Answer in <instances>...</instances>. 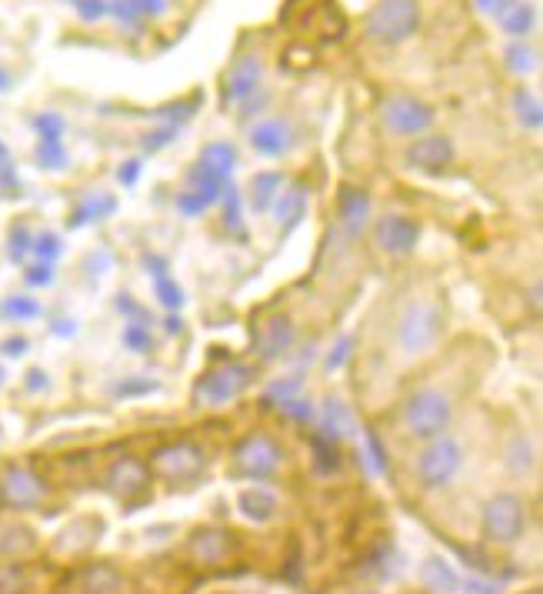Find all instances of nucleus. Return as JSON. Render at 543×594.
I'll return each mask as SVG.
<instances>
[{"mask_svg": "<svg viewBox=\"0 0 543 594\" xmlns=\"http://www.w3.org/2000/svg\"><path fill=\"white\" fill-rule=\"evenodd\" d=\"M513 111H517V121H520L527 131H536V127L543 124L540 101H536L533 91H527V88H517V91H513Z\"/></svg>", "mask_w": 543, "mask_h": 594, "instance_id": "nucleus-28", "label": "nucleus"}, {"mask_svg": "<svg viewBox=\"0 0 543 594\" xmlns=\"http://www.w3.org/2000/svg\"><path fill=\"white\" fill-rule=\"evenodd\" d=\"M301 384H304L301 378H291V381H278V384H270V388H267V404H284V401L297 397Z\"/></svg>", "mask_w": 543, "mask_h": 594, "instance_id": "nucleus-37", "label": "nucleus"}, {"mask_svg": "<svg viewBox=\"0 0 543 594\" xmlns=\"http://www.w3.org/2000/svg\"><path fill=\"white\" fill-rule=\"evenodd\" d=\"M461 587H464V594H500L497 584L487 578H467V581H461Z\"/></svg>", "mask_w": 543, "mask_h": 594, "instance_id": "nucleus-47", "label": "nucleus"}, {"mask_svg": "<svg viewBox=\"0 0 543 594\" xmlns=\"http://www.w3.org/2000/svg\"><path fill=\"white\" fill-rule=\"evenodd\" d=\"M350 432H353V414L347 411L343 401L330 397V401L324 404V428H320V435H324L327 441H337V445H340Z\"/></svg>", "mask_w": 543, "mask_h": 594, "instance_id": "nucleus-22", "label": "nucleus"}, {"mask_svg": "<svg viewBox=\"0 0 543 594\" xmlns=\"http://www.w3.org/2000/svg\"><path fill=\"white\" fill-rule=\"evenodd\" d=\"M27 378H31V381H27V388H31V391H37V388H44V384H47V381H44V378H47L44 371H31Z\"/></svg>", "mask_w": 543, "mask_h": 594, "instance_id": "nucleus-53", "label": "nucleus"}, {"mask_svg": "<svg viewBox=\"0 0 543 594\" xmlns=\"http://www.w3.org/2000/svg\"><path fill=\"white\" fill-rule=\"evenodd\" d=\"M234 164H237V150H234V144L214 141V144H207V147L201 150V167H207L211 175H217V178H224V181L230 178Z\"/></svg>", "mask_w": 543, "mask_h": 594, "instance_id": "nucleus-25", "label": "nucleus"}, {"mask_svg": "<svg viewBox=\"0 0 543 594\" xmlns=\"http://www.w3.org/2000/svg\"><path fill=\"white\" fill-rule=\"evenodd\" d=\"M440 307L437 304H427V301H417L404 311L400 317V348L407 355H420L427 351L433 341H437V334H440Z\"/></svg>", "mask_w": 543, "mask_h": 594, "instance_id": "nucleus-8", "label": "nucleus"}, {"mask_svg": "<svg viewBox=\"0 0 543 594\" xmlns=\"http://www.w3.org/2000/svg\"><path fill=\"white\" fill-rule=\"evenodd\" d=\"M124 24H134V21H140V14H137V8H134V0H117V4L111 8Z\"/></svg>", "mask_w": 543, "mask_h": 594, "instance_id": "nucleus-50", "label": "nucleus"}, {"mask_svg": "<svg viewBox=\"0 0 543 594\" xmlns=\"http://www.w3.org/2000/svg\"><path fill=\"white\" fill-rule=\"evenodd\" d=\"M54 281V271H50V265H34V268H27V284H34V288H41V284H50Z\"/></svg>", "mask_w": 543, "mask_h": 594, "instance_id": "nucleus-48", "label": "nucleus"}, {"mask_svg": "<svg viewBox=\"0 0 543 594\" xmlns=\"http://www.w3.org/2000/svg\"><path fill=\"white\" fill-rule=\"evenodd\" d=\"M31 247H34L31 231H27V227H18V231L11 234V258H14V261H24Z\"/></svg>", "mask_w": 543, "mask_h": 594, "instance_id": "nucleus-43", "label": "nucleus"}, {"mask_svg": "<svg viewBox=\"0 0 543 594\" xmlns=\"http://www.w3.org/2000/svg\"><path fill=\"white\" fill-rule=\"evenodd\" d=\"M281 461H284V451L270 435H247L234 448V474L237 478L267 481L270 474H278Z\"/></svg>", "mask_w": 543, "mask_h": 594, "instance_id": "nucleus-6", "label": "nucleus"}, {"mask_svg": "<svg viewBox=\"0 0 543 594\" xmlns=\"http://www.w3.org/2000/svg\"><path fill=\"white\" fill-rule=\"evenodd\" d=\"M34 127H37L41 141H60V134H64V121H60L57 114H41V117H34Z\"/></svg>", "mask_w": 543, "mask_h": 594, "instance_id": "nucleus-40", "label": "nucleus"}, {"mask_svg": "<svg viewBox=\"0 0 543 594\" xmlns=\"http://www.w3.org/2000/svg\"><path fill=\"white\" fill-rule=\"evenodd\" d=\"M37 258L44 261V265H54L57 258H60V250H64V244H60V237L57 234H41V237H34V247H31Z\"/></svg>", "mask_w": 543, "mask_h": 594, "instance_id": "nucleus-36", "label": "nucleus"}, {"mask_svg": "<svg viewBox=\"0 0 543 594\" xmlns=\"http://www.w3.org/2000/svg\"><path fill=\"white\" fill-rule=\"evenodd\" d=\"M497 18H500V27H504L507 34H513V37L530 34V31H533V21H536L533 4H527V0H510V4H500Z\"/></svg>", "mask_w": 543, "mask_h": 594, "instance_id": "nucleus-23", "label": "nucleus"}, {"mask_svg": "<svg viewBox=\"0 0 543 594\" xmlns=\"http://www.w3.org/2000/svg\"><path fill=\"white\" fill-rule=\"evenodd\" d=\"M34 548H37V538H34L31 528L14 525V528L0 531V551H4L8 558H24V554H31Z\"/></svg>", "mask_w": 543, "mask_h": 594, "instance_id": "nucleus-27", "label": "nucleus"}, {"mask_svg": "<svg viewBox=\"0 0 543 594\" xmlns=\"http://www.w3.org/2000/svg\"><path fill=\"white\" fill-rule=\"evenodd\" d=\"M4 314H8L11 321H27V317H37V314H41V304H37L34 298H27V294H14V298L4 301Z\"/></svg>", "mask_w": 543, "mask_h": 594, "instance_id": "nucleus-33", "label": "nucleus"}, {"mask_svg": "<svg viewBox=\"0 0 543 594\" xmlns=\"http://www.w3.org/2000/svg\"><path fill=\"white\" fill-rule=\"evenodd\" d=\"M527 531V504L517 494H497L484 504V538L494 545H513Z\"/></svg>", "mask_w": 543, "mask_h": 594, "instance_id": "nucleus-4", "label": "nucleus"}, {"mask_svg": "<svg viewBox=\"0 0 543 594\" xmlns=\"http://www.w3.org/2000/svg\"><path fill=\"white\" fill-rule=\"evenodd\" d=\"M147 468H150V474H157L163 481L184 484V481H194V478L204 474L207 455H204V448H197L191 441H173V445L157 448Z\"/></svg>", "mask_w": 543, "mask_h": 594, "instance_id": "nucleus-5", "label": "nucleus"}, {"mask_svg": "<svg viewBox=\"0 0 543 594\" xmlns=\"http://www.w3.org/2000/svg\"><path fill=\"white\" fill-rule=\"evenodd\" d=\"M360 594H371V591H360Z\"/></svg>", "mask_w": 543, "mask_h": 594, "instance_id": "nucleus-60", "label": "nucleus"}, {"mask_svg": "<svg viewBox=\"0 0 543 594\" xmlns=\"http://www.w3.org/2000/svg\"><path fill=\"white\" fill-rule=\"evenodd\" d=\"M137 175H140V160H127L121 171H117V178H121V184H134L137 181Z\"/></svg>", "mask_w": 543, "mask_h": 594, "instance_id": "nucleus-52", "label": "nucleus"}, {"mask_svg": "<svg viewBox=\"0 0 543 594\" xmlns=\"http://www.w3.org/2000/svg\"><path fill=\"white\" fill-rule=\"evenodd\" d=\"M250 144L263 157H281L291 147V124L287 121H260L250 131Z\"/></svg>", "mask_w": 543, "mask_h": 594, "instance_id": "nucleus-19", "label": "nucleus"}, {"mask_svg": "<svg viewBox=\"0 0 543 594\" xmlns=\"http://www.w3.org/2000/svg\"><path fill=\"white\" fill-rule=\"evenodd\" d=\"M154 291H157L160 304H163V307H170V311H177L180 304H184V288H180L177 281H170L167 274H163V278H157Z\"/></svg>", "mask_w": 543, "mask_h": 594, "instance_id": "nucleus-35", "label": "nucleus"}, {"mask_svg": "<svg viewBox=\"0 0 543 594\" xmlns=\"http://www.w3.org/2000/svg\"><path fill=\"white\" fill-rule=\"evenodd\" d=\"M507 67L513 74H530L536 67V54L527 47V44H510L507 47Z\"/></svg>", "mask_w": 543, "mask_h": 594, "instance_id": "nucleus-34", "label": "nucleus"}, {"mask_svg": "<svg viewBox=\"0 0 543 594\" xmlns=\"http://www.w3.org/2000/svg\"><path fill=\"white\" fill-rule=\"evenodd\" d=\"M281 188H284V178H281V175H274V171L257 175V178H253V184H250V204H253V211H260V214H263V211L274 208V201H278Z\"/></svg>", "mask_w": 543, "mask_h": 594, "instance_id": "nucleus-26", "label": "nucleus"}, {"mask_svg": "<svg viewBox=\"0 0 543 594\" xmlns=\"http://www.w3.org/2000/svg\"><path fill=\"white\" fill-rule=\"evenodd\" d=\"M37 160L41 167H47V171H64L67 167V150L60 141H41L37 144Z\"/></svg>", "mask_w": 543, "mask_h": 594, "instance_id": "nucleus-31", "label": "nucleus"}, {"mask_svg": "<svg viewBox=\"0 0 543 594\" xmlns=\"http://www.w3.org/2000/svg\"><path fill=\"white\" fill-rule=\"evenodd\" d=\"M117 211V198L114 194H90L77 204L73 217H70V227H83V224H94V221H104Z\"/></svg>", "mask_w": 543, "mask_h": 594, "instance_id": "nucleus-24", "label": "nucleus"}, {"mask_svg": "<svg viewBox=\"0 0 543 594\" xmlns=\"http://www.w3.org/2000/svg\"><path fill=\"white\" fill-rule=\"evenodd\" d=\"M384 121L397 134H423L433 124V111L417 98H391L384 104Z\"/></svg>", "mask_w": 543, "mask_h": 594, "instance_id": "nucleus-12", "label": "nucleus"}, {"mask_svg": "<svg viewBox=\"0 0 543 594\" xmlns=\"http://www.w3.org/2000/svg\"><path fill=\"white\" fill-rule=\"evenodd\" d=\"M237 551V535L227 528H197L188 541V554L197 564H224Z\"/></svg>", "mask_w": 543, "mask_h": 594, "instance_id": "nucleus-11", "label": "nucleus"}, {"mask_svg": "<svg viewBox=\"0 0 543 594\" xmlns=\"http://www.w3.org/2000/svg\"><path fill=\"white\" fill-rule=\"evenodd\" d=\"M281 411H284L287 417L301 421V424H310V421H314V407H310L307 401H301V397H291V401H284V404H281Z\"/></svg>", "mask_w": 543, "mask_h": 594, "instance_id": "nucleus-45", "label": "nucleus"}, {"mask_svg": "<svg viewBox=\"0 0 543 594\" xmlns=\"http://www.w3.org/2000/svg\"><path fill=\"white\" fill-rule=\"evenodd\" d=\"M137 391H154V384H121L117 394H137Z\"/></svg>", "mask_w": 543, "mask_h": 594, "instance_id": "nucleus-54", "label": "nucleus"}, {"mask_svg": "<svg viewBox=\"0 0 543 594\" xmlns=\"http://www.w3.org/2000/svg\"><path fill=\"white\" fill-rule=\"evenodd\" d=\"M367 217H371V198H367V191H360V188H343L340 191V221H343V227L347 231H360L367 224Z\"/></svg>", "mask_w": 543, "mask_h": 594, "instance_id": "nucleus-21", "label": "nucleus"}, {"mask_svg": "<svg viewBox=\"0 0 543 594\" xmlns=\"http://www.w3.org/2000/svg\"><path fill=\"white\" fill-rule=\"evenodd\" d=\"M224 191H227V227H230V231H240V194H237L234 184L224 188Z\"/></svg>", "mask_w": 543, "mask_h": 594, "instance_id": "nucleus-46", "label": "nucleus"}, {"mask_svg": "<svg viewBox=\"0 0 543 594\" xmlns=\"http://www.w3.org/2000/svg\"><path fill=\"white\" fill-rule=\"evenodd\" d=\"M257 371L250 365L240 361H227L211 368L201 381H197V401L204 404H227L234 397H240L250 384H253Z\"/></svg>", "mask_w": 543, "mask_h": 594, "instance_id": "nucleus-7", "label": "nucleus"}, {"mask_svg": "<svg viewBox=\"0 0 543 594\" xmlns=\"http://www.w3.org/2000/svg\"><path fill=\"white\" fill-rule=\"evenodd\" d=\"M314 451H317V471H337L340 468V448L337 441H327L324 435L314 438Z\"/></svg>", "mask_w": 543, "mask_h": 594, "instance_id": "nucleus-32", "label": "nucleus"}, {"mask_svg": "<svg viewBox=\"0 0 543 594\" xmlns=\"http://www.w3.org/2000/svg\"><path fill=\"white\" fill-rule=\"evenodd\" d=\"M377 244L387 254H410L420 244V224L404 214H387L377 221Z\"/></svg>", "mask_w": 543, "mask_h": 594, "instance_id": "nucleus-13", "label": "nucleus"}, {"mask_svg": "<svg viewBox=\"0 0 543 594\" xmlns=\"http://www.w3.org/2000/svg\"><path fill=\"white\" fill-rule=\"evenodd\" d=\"M450 417H454V407H450L446 394L433 391V388H423L417 391L407 407H404V421H407V432L414 438H423V441H433L440 438L446 428H450Z\"/></svg>", "mask_w": 543, "mask_h": 594, "instance_id": "nucleus-2", "label": "nucleus"}, {"mask_svg": "<svg viewBox=\"0 0 543 594\" xmlns=\"http://www.w3.org/2000/svg\"><path fill=\"white\" fill-rule=\"evenodd\" d=\"M291 345H294V324H291L287 317L267 321V324L260 327V334H257V351H260V358H267V361L287 355Z\"/></svg>", "mask_w": 543, "mask_h": 594, "instance_id": "nucleus-17", "label": "nucleus"}, {"mask_svg": "<svg viewBox=\"0 0 543 594\" xmlns=\"http://www.w3.org/2000/svg\"><path fill=\"white\" fill-rule=\"evenodd\" d=\"M173 134H177V124H167V127H160V131H150V134L144 137V150L154 154V150L167 147V144L173 141Z\"/></svg>", "mask_w": 543, "mask_h": 594, "instance_id": "nucleus-44", "label": "nucleus"}, {"mask_svg": "<svg viewBox=\"0 0 543 594\" xmlns=\"http://www.w3.org/2000/svg\"><path fill=\"white\" fill-rule=\"evenodd\" d=\"M220 201V194H214V191H201V188H191V191H184L177 198V211L180 214H188V217H197V214H204L211 204H217Z\"/></svg>", "mask_w": 543, "mask_h": 594, "instance_id": "nucleus-30", "label": "nucleus"}, {"mask_svg": "<svg viewBox=\"0 0 543 594\" xmlns=\"http://www.w3.org/2000/svg\"><path fill=\"white\" fill-rule=\"evenodd\" d=\"M350 351H353V337H350V334H343L340 341L330 348V355H327V371L343 368V365H347V358H350Z\"/></svg>", "mask_w": 543, "mask_h": 594, "instance_id": "nucleus-41", "label": "nucleus"}, {"mask_svg": "<svg viewBox=\"0 0 543 594\" xmlns=\"http://www.w3.org/2000/svg\"><path fill=\"white\" fill-rule=\"evenodd\" d=\"M0 351H4L8 358H21L27 351V337H8V341L0 345Z\"/></svg>", "mask_w": 543, "mask_h": 594, "instance_id": "nucleus-51", "label": "nucleus"}, {"mask_svg": "<svg viewBox=\"0 0 543 594\" xmlns=\"http://www.w3.org/2000/svg\"><path fill=\"white\" fill-rule=\"evenodd\" d=\"M237 507H240V515H244V518L263 525V522H270V518L278 515L281 501H278V494L270 491V487L253 484V487H244V491L237 494Z\"/></svg>", "mask_w": 543, "mask_h": 594, "instance_id": "nucleus-18", "label": "nucleus"}, {"mask_svg": "<svg viewBox=\"0 0 543 594\" xmlns=\"http://www.w3.org/2000/svg\"><path fill=\"white\" fill-rule=\"evenodd\" d=\"M167 330L177 334V330H180V317H167Z\"/></svg>", "mask_w": 543, "mask_h": 594, "instance_id": "nucleus-57", "label": "nucleus"}, {"mask_svg": "<svg viewBox=\"0 0 543 594\" xmlns=\"http://www.w3.org/2000/svg\"><path fill=\"white\" fill-rule=\"evenodd\" d=\"M77 591L80 594H127V578L108 561L83 564L77 571Z\"/></svg>", "mask_w": 543, "mask_h": 594, "instance_id": "nucleus-15", "label": "nucleus"}, {"mask_svg": "<svg viewBox=\"0 0 543 594\" xmlns=\"http://www.w3.org/2000/svg\"><path fill=\"white\" fill-rule=\"evenodd\" d=\"M0 381H4V371H0Z\"/></svg>", "mask_w": 543, "mask_h": 594, "instance_id": "nucleus-59", "label": "nucleus"}, {"mask_svg": "<svg viewBox=\"0 0 543 594\" xmlns=\"http://www.w3.org/2000/svg\"><path fill=\"white\" fill-rule=\"evenodd\" d=\"M4 157H8V147H4V144H0V160H4Z\"/></svg>", "mask_w": 543, "mask_h": 594, "instance_id": "nucleus-58", "label": "nucleus"}, {"mask_svg": "<svg viewBox=\"0 0 543 594\" xmlns=\"http://www.w3.org/2000/svg\"><path fill=\"white\" fill-rule=\"evenodd\" d=\"M450 160H454V144H450V137H443V134L420 137L417 144L407 147V164L420 167V171H443Z\"/></svg>", "mask_w": 543, "mask_h": 594, "instance_id": "nucleus-14", "label": "nucleus"}, {"mask_svg": "<svg viewBox=\"0 0 543 594\" xmlns=\"http://www.w3.org/2000/svg\"><path fill=\"white\" fill-rule=\"evenodd\" d=\"M461 468H464V448L454 438H446V435L433 438L420 451V458H417V478L430 491L446 487L450 481L461 474Z\"/></svg>", "mask_w": 543, "mask_h": 594, "instance_id": "nucleus-3", "label": "nucleus"}, {"mask_svg": "<svg viewBox=\"0 0 543 594\" xmlns=\"http://www.w3.org/2000/svg\"><path fill=\"white\" fill-rule=\"evenodd\" d=\"M304 211H307V198H304V191H301V188L284 191V198L278 201V224L287 231V227H294V224L304 217Z\"/></svg>", "mask_w": 543, "mask_h": 594, "instance_id": "nucleus-29", "label": "nucleus"}, {"mask_svg": "<svg viewBox=\"0 0 543 594\" xmlns=\"http://www.w3.org/2000/svg\"><path fill=\"white\" fill-rule=\"evenodd\" d=\"M124 345L131 348V351H150V330L144 327V324H127L124 327Z\"/></svg>", "mask_w": 543, "mask_h": 594, "instance_id": "nucleus-38", "label": "nucleus"}, {"mask_svg": "<svg viewBox=\"0 0 543 594\" xmlns=\"http://www.w3.org/2000/svg\"><path fill=\"white\" fill-rule=\"evenodd\" d=\"M260 80H263V64H260V57H253V54H250V57H240V60L230 67V74H227V91H224V98L234 101V104H244L247 98L257 94Z\"/></svg>", "mask_w": 543, "mask_h": 594, "instance_id": "nucleus-16", "label": "nucleus"}, {"mask_svg": "<svg viewBox=\"0 0 543 594\" xmlns=\"http://www.w3.org/2000/svg\"><path fill=\"white\" fill-rule=\"evenodd\" d=\"M420 581L433 594H454V591H461V574L454 571V564L437 558V554L420 564Z\"/></svg>", "mask_w": 543, "mask_h": 594, "instance_id": "nucleus-20", "label": "nucleus"}, {"mask_svg": "<svg viewBox=\"0 0 543 594\" xmlns=\"http://www.w3.org/2000/svg\"><path fill=\"white\" fill-rule=\"evenodd\" d=\"M477 4H480V11H487V14H497L504 0H477Z\"/></svg>", "mask_w": 543, "mask_h": 594, "instance_id": "nucleus-55", "label": "nucleus"}, {"mask_svg": "<svg viewBox=\"0 0 543 594\" xmlns=\"http://www.w3.org/2000/svg\"><path fill=\"white\" fill-rule=\"evenodd\" d=\"M134 8L140 18H160L163 8H167V0H134Z\"/></svg>", "mask_w": 543, "mask_h": 594, "instance_id": "nucleus-49", "label": "nucleus"}, {"mask_svg": "<svg viewBox=\"0 0 543 594\" xmlns=\"http://www.w3.org/2000/svg\"><path fill=\"white\" fill-rule=\"evenodd\" d=\"M11 88V74L4 70V67H0V94H4Z\"/></svg>", "mask_w": 543, "mask_h": 594, "instance_id": "nucleus-56", "label": "nucleus"}, {"mask_svg": "<svg viewBox=\"0 0 543 594\" xmlns=\"http://www.w3.org/2000/svg\"><path fill=\"white\" fill-rule=\"evenodd\" d=\"M77 14L83 21H101L104 14H111V4L108 0H77Z\"/></svg>", "mask_w": 543, "mask_h": 594, "instance_id": "nucleus-42", "label": "nucleus"}, {"mask_svg": "<svg viewBox=\"0 0 543 594\" xmlns=\"http://www.w3.org/2000/svg\"><path fill=\"white\" fill-rule=\"evenodd\" d=\"M364 445H367V455H364V458H367L371 471H374V474H384V471H387V461H384L387 455H384V448H381L377 435H374V432H367V435H364Z\"/></svg>", "mask_w": 543, "mask_h": 594, "instance_id": "nucleus-39", "label": "nucleus"}, {"mask_svg": "<svg viewBox=\"0 0 543 594\" xmlns=\"http://www.w3.org/2000/svg\"><path fill=\"white\" fill-rule=\"evenodd\" d=\"M420 27V8L417 0H381V4L367 14V37L377 44H404L417 34Z\"/></svg>", "mask_w": 543, "mask_h": 594, "instance_id": "nucleus-1", "label": "nucleus"}, {"mask_svg": "<svg viewBox=\"0 0 543 594\" xmlns=\"http://www.w3.org/2000/svg\"><path fill=\"white\" fill-rule=\"evenodd\" d=\"M47 497V484L41 474H34L31 468H8L4 474H0V501H4L8 507H14V512H31V507H41Z\"/></svg>", "mask_w": 543, "mask_h": 594, "instance_id": "nucleus-9", "label": "nucleus"}, {"mask_svg": "<svg viewBox=\"0 0 543 594\" xmlns=\"http://www.w3.org/2000/svg\"><path fill=\"white\" fill-rule=\"evenodd\" d=\"M104 484H108V491H111L114 497H121L124 504H137V501H144L147 491H150V468H147V461L124 455V458H117V461L108 468Z\"/></svg>", "mask_w": 543, "mask_h": 594, "instance_id": "nucleus-10", "label": "nucleus"}]
</instances>
